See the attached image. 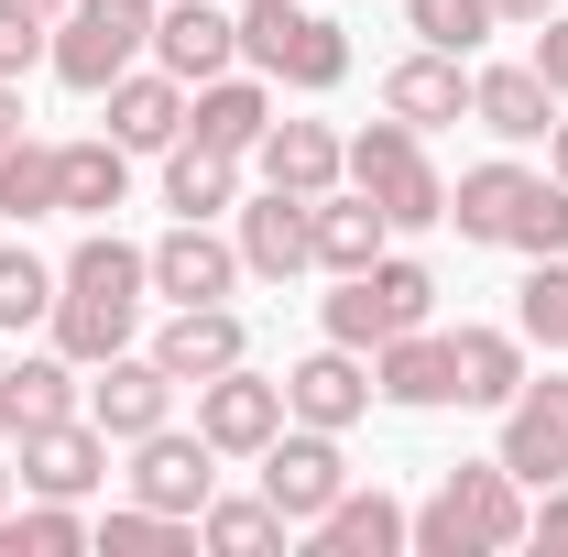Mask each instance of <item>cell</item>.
I'll return each mask as SVG.
<instances>
[{
  "label": "cell",
  "instance_id": "35",
  "mask_svg": "<svg viewBox=\"0 0 568 557\" xmlns=\"http://www.w3.org/2000/svg\"><path fill=\"white\" fill-rule=\"evenodd\" d=\"M99 547H110V557H186V547H197V525H186V514L132 503V514H110V525H99Z\"/></svg>",
  "mask_w": 568,
  "mask_h": 557
},
{
  "label": "cell",
  "instance_id": "1",
  "mask_svg": "<svg viewBox=\"0 0 568 557\" xmlns=\"http://www.w3.org/2000/svg\"><path fill=\"white\" fill-rule=\"evenodd\" d=\"M142 295H153V252H132L121 230H88L67 263H55V350H67L77 372H99L110 350H132L142 328Z\"/></svg>",
  "mask_w": 568,
  "mask_h": 557
},
{
  "label": "cell",
  "instance_id": "43",
  "mask_svg": "<svg viewBox=\"0 0 568 557\" xmlns=\"http://www.w3.org/2000/svg\"><path fill=\"white\" fill-rule=\"evenodd\" d=\"M503 22H547V11H558V0H493Z\"/></svg>",
  "mask_w": 568,
  "mask_h": 557
},
{
  "label": "cell",
  "instance_id": "14",
  "mask_svg": "<svg viewBox=\"0 0 568 557\" xmlns=\"http://www.w3.org/2000/svg\"><path fill=\"white\" fill-rule=\"evenodd\" d=\"M241 274H263V284H295L306 263H317V198H284V186H263L252 209H241Z\"/></svg>",
  "mask_w": 568,
  "mask_h": 557
},
{
  "label": "cell",
  "instance_id": "12",
  "mask_svg": "<svg viewBox=\"0 0 568 557\" xmlns=\"http://www.w3.org/2000/svg\"><path fill=\"white\" fill-rule=\"evenodd\" d=\"M503 470L525 492H547V482H568V383H514V405H503V448H493Z\"/></svg>",
  "mask_w": 568,
  "mask_h": 557
},
{
  "label": "cell",
  "instance_id": "36",
  "mask_svg": "<svg viewBox=\"0 0 568 557\" xmlns=\"http://www.w3.org/2000/svg\"><path fill=\"white\" fill-rule=\"evenodd\" d=\"M405 22H416L437 55H481V33H493L503 11L493 0H405Z\"/></svg>",
  "mask_w": 568,
  "mask_h": 557
},
{
  "label": "cell",
  "instance_id": "30",
  "mask_svg": "<svg viewBox=\"0 0 568 557\" xmlns=\"http://www.w3.org/2000/svg\"><path fill=\"white\" fill-rule=\"evenodd\" d=\"M448 350H459V405H514V383H525V340L514 328H448Z\"/></svg>",
  "mask_w": 568,
  "mask_h": 557
},
{
  "label": "cell",
  "instance_id": "17",
  "mask_svg": "<svg viewBox=\"0 0 568 557\" xmlns=\"http://www.w3.org/2000/svg\"><path fill=\"white\" fill-rule=\"evenodd\" d=\"M263 132H274V88H263V77H197V88H186V142L252 164Z\"/></svg>",
  "mask_w": 568,
  "mask_h": 557
},
{
  "label": "cell",
  "instance_id": "29",
  "mask_svg": "<svg viewBox=\"0 0 568 557\" xmlns=\"http://www.w3.org/2000/svg\"><path fill=\"white\" fill-rule=\"evenodd\" d=\"M383 241H394V219L372 209V198H339V186H328V198H317V274H361V263H383Z\"/></svg>",
  "mask_w": 568,
  "mask_h": 557
},
{
  "label": "cell",
  "instance_id": "28",
  "mask_svg": "<svg viewBox=\"0 0 568 557\" xmlns=\"http://www.w3.org/2000/svg\"><path fill=\"white\" fill-rule=\"evenodd\" d=\"M164 209L175 219H219V209H241V153H209V142H164Z\"/></svg>",
  "mask_w": 568,
  "mask_h": 557
},
{
  "label": "cell",
  "instance_id": "3",
  "mask_svg": "<svg viewBox=\"0 0 568 557\" xmlns=\"http://www.w3.org/2000/svg\"><path fill=\"white\" fill-rule=\"evenodd\" d=\"M503 547H525V482L503 459H459L416 503V557H503Z\"/></svg>",
  "mask_w": 568,
  "mask_h": 557
},
{
  "label": "cell",
  "instance_id": "18",
  "mask_svg": "<svg viewBox=\"0 0 568 557\" xmlns=\"http://www.w3.org/2000/svg\"><path fill=\"white\" fill-rule=\"evenodd\" d=\"M558 110H568V99L536 77V55H525V67H481V77H470V121H481L493 142H547V132H558Z\"/></svg>",
  "mask_w": 568,
  "mask_h": 557
},
{
  "label": "cell",
  "instance_id": "27",
  "mask_svg": "<svg viewBox=\"0 0 568 557\" xmlns=\"http://www.w3.org/2000/svg\"><path fill=\"white\" fill-rule=\"evenodd\" d=\"M132 198V153L99 132V142H55V219H110Z\"/></svg>",
  "mask_w": 568,
  "mask_h": 557
},
{
  "label": "cell",
  "instance_id": "25",
  "mask_svg": "<svg viewBox=\"0 0 568 557\" xmlns=\"http://www.w3.org/2000/svg\"><path fill=\"white\" fill-rule=\"evenodd\" d=\"M153 361H164L175 383H209V372H230V361H252V328H241L230 306H175L164 340H153Z\"/></svg>",
  "mask_w": 568,
  "mask_h": 557
},
{
  "label": "cell",
  "instance_id": "26",
  "mask_svg": "<svg viewBox=\"0 0 568 557\" xmlns=\"http://www.w3.org/2000/svg\"><path fill=\"white\" fill-rule=\"evenodd\" d=\"M55 416H88V394H77V361H67V350H33V361H11V372H0V426H11V437H33V426H55Z\"/></svg>",
  "mask_w": 568,
  "mask_h": 557
},
{
  "label": "cell",
  "instance_id": "10",
  "mask_svg": "<svg viewBox=\"0 0 568 557\" xmlns=\"http://www.w3.org/2000/svg\"><path fill=\"white\" fill-rule=\"evenodd\" d=\"M219 492V448L197 437V426H153V437H132V503H153V514H209Z\"/></svg>",
  "mask_w": 568,
  "mask_h": 557
},
{
  "label": "cell",
  "instance_id": "31",
  "mask_svg": "<svg viewBox=\"0 0 568 557\" xmlns=\"http://www.w3.org/2000/svg\"><path fill=\"white\" fill-rule=\"evenodd\" d=\"M197 547H219V557H284V514H274V503H219V492H209Z\"/></svg>",
  "mask_w": 568,
  "mask_h": 557
},
{
  "label": "cell",
  "instance_id": "41",
  "mask_svg": "<svg viewBox=\"0 0 568 557\" xmlns=\"http://www.w3.org/2000/svg\"><path fill=\"white\" fill-rule=\"evenodd\" d=\"M22 142V77H0V153Z\"/></svg>",
  "mask_w": 568,
  "mask_h": 557
},
{
  "label": "cell",
  "instance_id": "16",
  "mask_svg": "<svg viewBox=\"0 0 568 557\" xmlns=\"http://www.w3.org/2000/svg\"><path fill=\"white\" fill-rule=\"evenodd\" d=\"M11 448H22L11 470L44 492V503H77V492H99V470H110V437L88 416H55V426H33V437H11Z\"/></svg>",
  "mask_w": 568,
  "mask_h": 557
},
{
  "label": "cell",
  "instance_id": "5",
  "mask_svg": "<svg viewBox=\"0 0 568 557\" xmlns=\"http://www.w3.org/2000/svg\"><path fill=\"white\" fill-rule=\"evenodd\" d=\"M426 317H437V274L405 263V252L339 274V295H328V340L339 350H383V340H405V328H426Z\"/></svg>",
  "mask_w": 568,
  "mask_h": 557
},
{
  "label": "cell",
  "instance_id": "7",
  "mask_svg": "<svg viewBox=\"0 0 568 557\" xmlns=\"http://www.w3.org/2000/svg\"><path fill=\"white\" fill-rule=\"evenodd\" d=\"M351 186L372 198V209L394 219V230H426V219H448V186H437V164H426L416 121H372V132H351Z\"/></svg>",
  "mask_w": 568,
  "mask_h": 557
},
{
  "label": "cell",
  "instance_id": "13",
  "mask_svg": "<svg viewBox=\"0 0 568 557\" xmlns=\"http://www.w3.org/2000/svg\"><path fill=\"white\" fill-rule=\"evenodd\" d=\"M230 284H241V241H219L209 219H175L153 241V295L164 306H230Z\"/></svg>",
  "mask_w": 568,
  "mask_h": 557
},
{
  "label": "cell",
  "instance_id": "20",
  "mask_svg": "<svg viewBox=\"0 0 568 557\" xmlns=\"http://www.w3.org/2000/svg\"><path fill=\"white\" fill-rule=\"evenodd\" d=\"M372 394L383 405H459V350L437 340V328H405V340H383L372 350Z\"/></svg>",
  "mask_w": 568,
  "mask_h": 557
},
{
  "label": "cell",
  "instance_id": "39",
  "mask_svg": "<svg viewBox=\"0 0 568 557\" xmlns=\"http://www.w3.org/2000/svg\"><path fill=\"white\" fill-rule=\"evenodd\" d=\"M536 77L568 99V11H547V22H536Z\"/></svg>",
  "mask_w": 568,
  "mask_h": 557
},
{
  "label": "cell",
  "instance_id": "32",
  "mask_svg": "<svg viewBox=\"0 0 568 557\" xmlns=\"http://www.w3.org/2000/svg\"><path fill=\"white\" fill-rule=\"evenodd\" d=\"M0 219H11V230L55 219V142H11V153H0Z\"/></svg>",
  "mask_w": 568,
  "mask_h": 557
},
{
  "label": "cell",
  "instance_id": "23",
  "mask_svg": "<svg viewBox=\"0 0 568 557\" xmlns=\"http://www.w3.org/2000/svg\"><path fill=\"white\" fill-rule=\"evenodd\" d=\"M306 536H317V557H394V547H416V514L372 482V492H339Z\"/></svg>",
  "mask_w": 568,
  "mask_h": 557
},
{
  "label": "cell",
  "instance_id": "44",
  "mask_svg": "<svg viewBox=\"0 0 568 557\" xmlns=\"http://www.w3.org/2000/svg\"><path fill=\"white\" fill-rule=\"evenodd\" d=\"M33 11H44V22H67V11H77V0H33Z\"/></svg>",
  "mask_w": 568,
  "mask_h": 557
},
{
  "label": "cell",
  "instance_id": "40",
  "mask_svg": "<svg viewBox=\"0 0 568 557\" xmlns=\"http://www.w3.org/2000/svg\"><path fill=\"white\" fill-rule=\"evenodd\" d=\"M525 536H536V547H558V557H568V482H547V503L525 514Z\"/></svg>",
  "mask_w": 568,
  "mask_h": 557
},
{
  "label": "cell",
  "instance_id": "11",
  "mask_svg": "<svg viewBox=\"0 0 568 557\" xmlns=\"http://www.w3.org/2000/svg\"><path fill=\"white\" fill-rule=\"evenodd\" d=\"M274 426H284V383H263L252 361H230V372L197 383V437H209L219 459H263Z\"/></svg>",
  "mask_w": 568,
  "mask_h": 557
},
{
  "label": "cell",
  "instance_id": "15",
  "mask_svg": "<svg viewBox=\"0 0 568 557\" xmlns=\"http://www.w3.org/2000/svg\"><path fill=\"white\" fill-rule=\"evenodd\" d=\"M284 416L295 426H361L372 416V350H306L295 372H284Z\"/></svg>",
  "mask_w": 568,
  "mask_h": 557
},
{
  "label": "cell",
  "instance_id": "45",
  "mask_svg": "<svg viewBox=\"0 0 568 557\" xmlns=\"http://www.w3.org/2000/svg\"><path fill=\"white\" fill-rule=\"evenodd\" d=\"M11 482H22V470H0V503H11Z\"/></svg>",
  "mask_w": 568,
  "mask_h": 557
},
{
  "label": "cell",
  "instance_id": "4",
  "mask_svg": "<svg viewBox=\"0 0 568 557\" xmlns=\"http://www.w3.org/2000/svg\"><path fill=\"white\" fill-rule=\"evenodd\" d=\"M241 55L274 77V88H295V99H328L351 77V33L328 11H306V0H252L241 11Z\"/></svg>",
  "mask_w": 568,
  "mask_h": 557
},
{
  "label": "cell",
  "instance_id": "2",
  "mask_svg": "<svg viewBox=\"0 0 568 557\" xmlns=\"http://www.w3.org/2000/svg\"><path fill=\"white\" fill-rule=\"evenodd\" d=\"M448 219H459V241H481V252H525V263L568 252V186L536 175V164H470V175L448 186Z\"/></svg>",
  "mask_w": 568,
  "mask_h": 557
},
{
  "label": "cell",
  "instance_id": "21",
  "mask_svg": "<svg viewBox=\"0 0 568 557\" xmlns=\"http://www.w3.org/2000/svg\"><path fill=\"white\" fill-rule=\"evenodd\" d=\"M99 99H110V142H121V153H164V142L186 132V77H164V67L110 77Z\"/></svg>",
  "mask_w": 568,
  "mask_h": 557
},
{
  "label": "cell",
  "instance_id": "33",
  "mask_svg": "<svg viewBox=\"0 0 568 557\" xmlns=\"http://www.w3.org/2000/svg\"><path fill=\"white\" fill-rule=\"evenodd\" d=\"M44 317H55V263L22 252V241H0V328L22 340V328H44Z\"/></svg>",
  "mask_w": 568,
  "mask_h": 557
},
{
  "label": "cell",
  "instance_id": "6",
  "mask_svg": "<svg viewBox=\"0 0 568 557\" xmlns=\"http://www.w3.org/2000/svg\"><path fill=\"white\" fill-rule=\"evenodd\" d=\"M153 22H164L153 0H77L67 22H55V55H44V67L67 77L77 99H99L110 77H132L142 55H153Z\"/></svg>",
  "mask_w": 568,
  "mask_h": 557
},
{
  "label": "cell",
  "instance_id": "34",
  "mask_svg": "<svg viewBox=\"0 0 568 557\" xmlns=\"http://www.w3.org/2000/svg\"><path fill=\"white\" fill-rule=\"evenodd\" d=\"M77 547H88L77 503H44L33 492V514H0V557H77Z\"/></svg>",
  "mask_w": 568,
  "mask_h": 557
},
{
  "label": "cell",
  "instance_id": "8",
  "mask_svg": "<svg viewBox=\"0 0 568 557\" xmlns=\"http://www.w3.org/2000/svg\"><path fill=\"white\" fill-rule=\"evenodd\" d=\"M351 492V459H339V426H274V448H263V503H274L284 525H317L328 503Z\"/></svg>",
  "mask_w": 568,
  "mask_h": 557
},
{
  "label": "cell",
  "instance_id": "38",
  "mask_svg": "<svg viewBox=\"0 0 568 557\" xmlns=\"http://www.w3.org/2000/svg\"><path fill=\"white\" fill-rule=\"evenodd\" d=\"M44 55H55V22L33 0H0V77H33Z\"/></svg>",
  "mask_w": 568,
  "mask_h": 557
},
{
  "label": "cell",
  "instance_id": "9",
  "mask_svg": "<svg viewBox=\"0 0 568 557\" xmlns=\"http://www.w3.org/2000/svg\"><path fill=\"white\" fill-rule=\"evenodd\" d=\"M175 372L153 361V350H110L99 361V383H88V426L110 437V448H132V437H153V426H175Z\"/></svg>",
  "mask_w": 568,
  "mask_h": 557
},
{
  "label": "cell",
  "instance_id": "37",
  "mask_svg": "<svg viewBox=\"0 0 568 557\" xmlns=\"http://www.w3.org/2000/svg\"><path fill=\"white\" fill-rule=\"evenodd\" d=\"M514 328H525V340H547V350H568V252H547V263L525 274V295H514Z\"/></svg>",
  "mask_w": 568,
  "mask_h": 557
},
{
  "label": "cell",
  "instance_id": "22",
  "mask_svg": "<svg viewBox=\"0 0 568 557\" xmlns=\"http://www.w3.org/2000/svg\"><path fill=\"white\" fill-rule=\"evenodd\" d=\"M230 55H241V22H230L219 0H175V11L153 22V67L186 77V88H197V77H230Z\"/></svg>",
  "mask_w": 568,
  "mask_h": 557
},
{
  "label": "cell",
  "instance_id": "24",
  "mask_svg": "<svg viewBox=\"0 0 568 557\" xmlns=\"http://www.w3.org/2000/svg\"><path fill=\"white\" fill-rule=\"evenodd\" d=\"M383 110H394V121H416V132L470 121V67L426 44V55H405V67H383Z\"/></svg>",
  "mask_w": 568,
  "mask_h": 557
},
{
  "label": "cell",
  "instance_id": "42",
  "mask_svg": "<svg viewBox=\"0 0 568 557\" xmlns=\"http://www.w3.org/2000/svg\"><path fill=\"white\" fill-rule=\"evenodd\" d=\"M547 175L568 186V110H558V132H547Z\"/></svg>",
  "mask_w": 568,
  "mask_h": 557
},
{
  "label": "cell",
  "instance_id": "19",
  "mask_svg": "<svg viewBox=\"0 0 568 557\" xmlns=\"http://www.w3.org/2000/svg\"><path fill=\"white\" fill-rule=\"evenodd\" d=\"M252 164H263V186H284V198H328L351 175V142L328 132V121H274V132L252 142Z\"/></svg>",
  "mask_w": 568,
  "mask_h": 557
}]
</instances>
